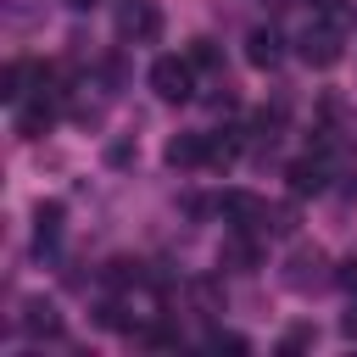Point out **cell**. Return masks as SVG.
Instances as JSON below:
<instances>
[{"label": "cell", "mask_w": 357, "mask_h": 357, "mask_svg": "<svg viewBox=\"0 0 357 357\" xmlns=\"http://www.w3.org/2000/svg\"><path fill=\"white\" fill-rule=\"evenodd\" d=\"M218 262H223V268H251V262H257V240H251V229H234V234L223 240Z\"/></svg>", "instance_id": "obj_9"}, {"label": "cell", "mask_w": 357, "mask_h": 357, "mask_svg": "<svg viewBox=\"0 0 357 357\" xmlns=\"http://www.w3.org/2000/svg\"><path fill=\"white\" fill-rule=\"evenodd\" d=\"M45 128H50V106H45V95H39V106H22V112H17V134H22V139H39Z\"/></svg>", "instance_id": "obj_12"}, {"label": "cell", "mask_w": 357, "mask_h": 357, "mask_svg": "<svg viewBox=\"0 0 357 357\" xmlns=\"http://www.w3.org/2000/svg\"><path fill=\"white\" fill-rule=\"evenodd\" d=\"M296 50H301L307 67H335V61H340V28H329V22H324V28H307Z\"/></svg>", "instance_id": "obj_4"}, {"label": "cell", "mask_w": 357, "mask_h": 357, "mask_svg": "<svg viewBox=\"0 0 357 357\" xmlns=\"http://www.w3.org/2000/svg\"><path fill=\"white\" fill-rule=\"evenodd\" d=\"M212 351H245L240 335H212Z\"/></svg>", "instance_id": "obj_18"}, {"label": "cell", "mask_w": 357, "mask_h": 357, "mask_svg": "<svg viewBox=\"0 0 357 357\" xmlns=\"http://www.w3.org/2000/svg\"><path fill=\"white\" fill-rule=\"evenodd\" d=\"M167 162H173V167L206 162V134H173V139H167Z\"/></svg>", "instance_id": "obj_8"}, {"label": "cell", "mask_w": 357, "mask_h": 357, "mask_svg": "<svg viewBox=\"0 0 357 357\" xmlns=\"http://www.w3.org/2000/svg\"><path fill=\"white\" fill-rule=\"evenodd\" d=\"M117 33L134 39V45H151V39L162 33V11H156L151 0H123V6H117Z\"/></svg>", "instance_id": "obj_2"}, {"label": "cell", "mask_w": 357, "mask_h": 357, "mask_svg": "<svg viewBox=\"0 0 357 357\" xmlns=\"http://www.w3.org/2000/svg\"><path fill=\"white\" fill-rule=\"evenodd\" d=\"M151 89L162 100H190L195 95V61L190 56H156L151 61Z\"/></svg>", "instance_id": "obj_1"}, {"label": "cell", "mask_w": 357, "mask_h": 357, "mask_svg": "<svg viewBox=\"0 0 357 357\" xmlns=\"http://www.w3.org/2000/svg\"><path fill=\"white\" fill-rule=\"evenodd\" d=\"M22 78H28V61H11L6 78H0V95H6V100H22Z\"/></svg>", "instance_id": "obj_14"}, {"label": "cell", "mask_w": 357, "mask_h": 357, "mask_svg": "<svg viewBox=\"0 0 357 357\" xmlns=\"http://www.w3.org/2000/svg\"><path fill=\"white\" fill-rule=\"evenodd\" d=\"M128 156H134V145H128V139H112V145H106V162H112V167H123Z\"/></svg>", "instance_id": "obj_17"}, {"label": "cell", "mask_w": 357, "mask_h": 357, "mask_svg": "<svg viewBox=\"0 0 357 357\" xmlns=\"http://www.w3.org/2000/svg\"><path fill=\"white\" fill-rule=\"evenodd\" d=\"M22 329H28V335H61V312H56L50 301H39V296H33V301H28V312H22Z\"/></svg>", "instance_id": "obj_10"}, {"label": "cell", "mask_w": 357, "mask_h": 357, "mask_svg": "<svg viewBox=\"0 0 357 357\" xmlns=\"http://www.w3.org/2000/svg\"><path fill=\"white\" fill-rule=\"evenodd\" d=\"M290 195H318L324 184H329V167H324V156H301V162H290Z\"/></svg>", "instance_id": "obj_6"}, {"label": "cell", "mask_w": 357, "mask_h": 357, "mask_svg": "<svg viewBox=\"0 0 357 357\" xmlns=\"http://www.w3.org/2000/svg\"><path fill=\"white\" fill-rule=\"evenodd\" d=\"M290 290H318V284H329V257L318 251V245H301L296 257H290Z\"/></svg>", "instance_id": "obj_3"}, {"label": "cell", "mask_w": 357, "mask_h": 357, "mask_svg": "<svg viewBox=\"0 0 357 357\" xmlns=\"http://www.w3.org/2000/svg\"><path fill=\"white\" fill-rule=\"evenodd\" d=\"M312 6H324V11H329V6H335V0H312Z\"/></svg>", "instance_id": "obj_21"}, {"label": "cell", "mask_w": 357, "mask_h": 357, "mask_svg": "<svg viewBox=\"0 0 357 357\" xmlns=\"http://www.w3.org/2000/svg\"><path fill=\"white\" fill-rule=\"evenodd\" d=\"M301 346H312V329L301 324V329H290L284 340H279V351H301Z\"/></svg>", "instance_id": "obj_16"}, {"label": "cell", "mask_w": 357, "mask_h": 357, "mask_svg": "<svg viewBox=\"0 0 357 357\" xmlns=\"http://www.w3.org/2000/svg\"><path fill=\"white\" fill-rule=\"evenodd\" d=\"M262 229H268V234H290V229H296V212H290V206H268V212H262Z\"/></svg>", "instance_id": "obj_15"}, {"label": "cell", "mask_w": 357, "mask_h": 357, "mask_svg": "<svg viewBox=\"0 0 357 357\" xmlns=\"http://www.w3.org/2000/svg\"><path fill=\"white\" fill-rule=\"evenodd\" d=\"M56 234H61V201H45V206H39V223H33V245H39V251L56 245Z\"/></svg>", "instance_id": "obj_11"}, {"label": "cell", "mask_w": 357, "mask_h": 357, "mask_svg": "<svg viewBox=\"0 0 357 357\" xmlns=\"http://www.w3.org/2000/svg\"><path fill=\"white\" fill-rule=\"evenodd\" d=\"M218 212H223L234 229H262V212H268V206H262L257 195H245V190H229V195L218 201Z\"/></svg>", "instance_id": "obj_5"}, {"label": "cell", "mask_w": 357, "mask_h": 357, "mask_svg": "<svg viewBox=\"0 0 357 357\" xmlns=\"http://www.w3.org/2000/svg\"><path fill=\"white\" fill-rule=\"evenodd\" d=\"M67 6H73V11H89V6H95V0H67Z\"/></svg>", "instance_id": "obj_20"}, {"label": "cell", "mask_w": 357, "mask_h": 357, "mask_svg": "<svg viewBox=\"0 0 357 357\" xmlns=\"http://www.w3.org/2000/svg\"><path fill=\"white\" fill-rule=\"evenodd\" d=\"M335 279H340V284H346V290H357V257H351V262H346V268H340V273H335Z\"/></svg>", "instance_id": "obj_19"}, {"label": "cell", "mask_w": 357, "mask_h": 357, "mask_svg": "<svg viewBox=\"0 0 357 357\" xmlns=\"http://www.w3.org/2000/svg\"><path fill=\"white\" fill-rule=\"evenodd\" d=\"M190 61H195V73H218V67H223V56H218L212 39H195V45H190Z\"/></svg>", "instance_id": "obj_13"}, {"label": "cell", "mask_w": 357, "mask_h": 357, "mask_svg": "<svg viewBox=\"0 0 357 357\" xmlns=\"http://www.w3.org/2000/svg\"><path fill=\"white\" fill-rule=\"evenodd\" d=\"M279 56H284V39H279L273 28H257V33L245 39V61H251V67H279Z\"/></svg>", "instance_id": "obj_7"}]
</instances>
